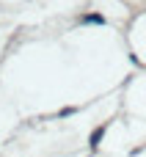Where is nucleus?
Wrapping results in <instances>:
<instances>
[{"label":"nucleus","mask_w":146,"mask_h":157,"mask_svg":"<svg viewBox=\"0 0 146 157\" xmlns=\"http://www.w3.org/2000/svg\"><path fill=\"white\" fill-rule=\"evenodd\" d=\"M102 135H105V127H97V130L91 132V146H97V144L102 141Z\"/></svg>","instance_id":"f257e3e1"}]
</instances>
